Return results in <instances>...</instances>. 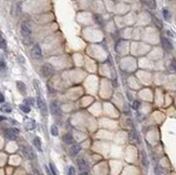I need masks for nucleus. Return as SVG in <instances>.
I'll use <instances>...</instances> for the list:
<instances>
[{
    "label": "nucleus",
    "mask_w": 176,
    "mask_h": 175,
    "mask_svg": "<svg viewBox=\"0 0 176 175\" xmlns=\"http://www.w3.org/2000/svg\"><path fill=\"white\" fill-rule=\"evenodd\" d=\"M41 72H42V75L43 77L45 78H49V77H51L54 74V68L50 65V64H44L43 66H42V69H41Z\"/></svg>",
    "instance_id": "1"
},
{
    "label": "nucleus",
    "mask_w": 176,
    "mask_h": 175,
    "mask_svg": "<svg viewBox=\"0 0 176 175\" xmlns=\"http://www.w3.org/2000/svg\"><path fill=\"white\" fill-rule=\"evenodd\" d=\"M77 164H78V168H79V170L81 171V172H88L89 164L84 158H82V157L78 158V159H77Z\"/></svg>",
    "instance_id": "2"
},
{
    "label": "nucleus",
    "mask_w": 176,
    "mask_h": 175,
    "mask_svg": "<svg viewBox=\"0 0 176 175\" xmlns=\"http://www.w3.org/2000/svg\"><path fill=\"white\" fill-rule=\"evenodd\" d=\"M21 151H22V153L24 155V157L27 158L28 160H34L36 158L34 151H32L30 148H28V147H25V146L21 147Z\"/></svg>",
    "instance_id": "3"
},
{
    "label": "nucleus",
    "mask_w": 176,
    "mask_h": 175,
    "mask_svg": "<svg viewBox=\"0 0 176 175\" xmlns=\"http://www.w3.org/2000/svg\"><path fill=\"white\" fill-rule=\"evenodd\" d=\"M31 55L36 59H40V58L42 57V51H41V48H40L39 45H35L32 47V49H31Z\"/></svg>",
    "instance_id": "4"
},
{
    "label": "nucleus",
    "mask_w": 176,
    "mask_h": 175,
    "mask_svg": "<svg viewBox=\"0 0 176 175\" xmlns=\"http://www.w3.org/2000/svg\"><path fill=\"white\" fill-rule=\"evenodd\" d=\"M18 129H5V136L8 137L9 139H16V135H18Z\"/></svg>",
    "instance_id": "5"
},
{
    "label": "nucleus",
    "mask_w": 176,
    "mask_h": 175,
    "mask_svg": "<svg viewBox=\"0 0 176 175\" xmlns=\"http://www.w3.org/2000/svg\"><path fill=\"white\" fill-rule=\"evenodd\" d=\"M21 32H22V35L25 38H29L31 35V29L30 27L28 26V24H26V23H23L22 26H21Z\"/></svg>",
    "instance_id": "6"
},
{
    "label": "nucleus",
    "mask_w": 176,
    "mask_h": 175,
    "mask_svg": "<svg viewBox=\"0 0 176 175\" xmlns=\"http://www.w3.org/2000/svg\"><path fill=\"white\" fill-rule=\"evenodd\" d=\"M50 110H51V114L52 115H61L62 114V110H61V108L60 106L57 105V103L55 102H52V103L50 104Z\"/></svg>",
    "instance_id": "7"
},
{
    "label": "nucleus",
    "mask_w": 176,
    "mask_h": 175,
    "mask_svg": "<svg viewBox=\"0 0 176 175\" xmlns=\"http://www.w3.org/2000/svg\"><path fill=\"white\" fill-rule=\"evenodd\" d=\"M161 43H162L163 48L167 50V51H172L173 50V45H172V42L167 38L165 37H162L161 38Z\"/></svg>",
    "instance_id": "8"
},
{
    "label": "nucleus",
    "mask_w": 176,
    "mask_h": 175,
    "mask_svg": "<svg viewBox=\"0 0 176 175\" xmlns=\"http://www.w3.org/2000/svg\"><path fill=\"white\" fill-rule=\"evenodd\" d=\"M37 105H38L39 109L42 112V115H47V105L40 97H37Z\"/></svg>",
    "instance_id": "9"
},
{
    "label": "nucleus",
    "mask_w": 176,
    "mask_h": 175,
    "mask_svg": "<svg viewBox=\"0 0 176 175\" xmlns=\"http://www.w3.org/2000/svg\"><path fill=\"white\" fill-rule=\"evenodd\" d=\"M80 150H81L80 145H78V144H74V145L70 147V150H69V151H70V156H72V157L77 156V155L80 153Z\"/></svg>",
    "instance_id": "10"
},
{
    "label": "nucleus",
    "mask_w": 176,
    "mask_h": 175,
    "mask_svg": "<svg viewBox=\"0 0 176 175\" xmlns=\"http://www.w3.org/2000/svg\"><path fill=\"white\" fill-rule=\"evenodd\" d=\"M16 86H18V89L20 90V92L22 94L26 93V85H25L24 82H22V81H16Z\"/></svg>",
    "instance_id": "11"
},
{
    "label": "nucleus",
    "mask_w": 176,
    "mask_h": 175,
    "mask_svg": "<svg viewBox=\"0 0 176 175\" xmlns=\"http://www.w3.org/2000/svg\"><path fill=\"white\" fill-rule=\"evenodd\" d=\"M63 142L65 144H68V145L74 144V137H72L70 134H65L63 136Z\"/></svg>",
    "instance_id": "12"
},
{
    "label": "nucleus",
    "mask_w": 176,
    "mask_h": 175,
    "mask_svg": "<svg viewBox=\"0 0 176 175\" xmlns=\"http://www.w3.org/2000/svg\"><path fill=\"white\" fill-rule=\"evenodd\" d=\"M151 18H152V22H154V25H156V26L158 27L159 29H162V28H163V24H162V22H161V21H160V20H159L158 18H156V16H154V15L151 16Z\"/></svg>",
    "instance_id": "13"
},
{
    "label": "nucleus",
    "mask_w": 176,
    "mask_h": 175,
    "mask_svg": "<svg viewBox=\"0 0 176 175\" xmlns=\"http://www.w3.org/2000/svg\"><path fill=\"white\" fill-rule=\"evenodd\" d=\"M32 143H34V145H35V147L39 151H42V148H41V141H40L39 137H35L34 139V141H32Z\"/></svg>",
    "instance_id": "14"
},
{
    "label": "nucleus",
    "mask_w": 176,
    "mask_h": 175,
    "mask_svg": "<svg viewBox=\"0 0 176 175\" xmlns=\"http://www.w3.org/2000/svg\"><path fill=\"white\" fill-rule=\"evenodd\" d=\"M130 141H132V142H136L138 143L139 142V137H138V135L135 131H132L131 133H130Z\"/></svg>",
    "instance_id": "15"
},
{
    "label": "nucleus",
    "mask_w": 176,
    "mask_h": 175,
    "mask_svg": "<svg viewBox=\"0 0 176 175\" xmlns=\"http://www.w3.org/2000/svg\"><path fill=\"white\" fill-rule=\"evenodd\" d=\"M143 3L146 5L147 8H149V9H151V10L156 9V7H157V2H156V1H144Z\"/></svg>",
    "instance_id": "16"
},
{
    "label": "nucleus",
    "mask_w": 176,
    "mask_h": 175,
    "mask_svg": "<svg viewBox=\"0 0 176 175\" xmlns=\"http://www.w3.org/2000/svg\"><path fill=\"white\" fill-rule=\"evenodd\" d=\"M162 14H163V18H164L165 21H170V20H171V12H170L167 8H164V9L162 10Z\"/></svg>",
    "instance_id": "17"
},
{
    "label": "nucleus",
    "mask_w": 176,
    "mask_h": 175,
    "mask_svg": "<svg viewBox=\"0 0 176 175\" xmlns=\"http://www.w3.org/2000/svg\"><path fill=\"white\" fill-rule=\"evenodd\" d=\"M0 110L5 112V114H10V112L12 111V108H11V106H10L9 104H5V105H2V106H1Z\"/></svg>",
    "instance_id": "18"
},
{
    "label": "nucleus",
    "mask_w": 176,
    "mask_h": 175,
    "mask_svg": "<svg viewBox=\"0 0 176 175\" xmlns=\"http://www.w3.org/2000/svg\"><path fill=\"white\" fill-rule=\"evenodd\" d=\"M141 163H143V166H148V159H147L145 153H141Z\"/></svg>",
    "instance_id": "19"
},
{
    "label": "nucleus",
    "mask_w": 176,
    "mask_h": 175,
    "mask_svg": "<svg viewBox=\"0 0 176 175\" xmlns=\"http://www.w3.org/2000/svg\"><path fill=\"white\" fill-rule=\"evenodd\" d=\"M49 166H50V171H51V173H52V175H58V173H57V170H56V168H55V166L53 164L52 162H50V164H49Z\"/></svg>",
    "instance_id": "20"
},
{
    "label": "nucleus",
    "mask_w": 176,
    "mask_h": 175,
    "mask_svg": "<svg viewBox=\"0 0 176 175\" xmlns=\"http://www.w3.org/2000/svg\"><path fill=\"white\" fill-rule=\"evenodd\" d=\"M94 18L96 20V22H97V24H98V25H102V26L104 25V21H103V18H102L101 15L95 14V15H94Z\"/></svg>",
    "instance_id": "21"
},
{
    "label": "nucleus",
    "mask_w": 176,
    "mask_h": 175,
    "mask_svg": "<svg viewBox=\"0 0 176 175\" xmlns=\"http://www.w3.org/2000/svg\"><path fill=\"white\" fill-rule=\"evenodd\" d=\"M51 134H52L53 136H57V135H58V129H57V126H55V124H53V126H51Z\"/></svg>",
    "instance_id": "22"
},
{
    "label": "nucleus",
    "mask_w": 176,
    "mask_h": 175,
    "mask_svg": "<svg viewBox=\"0 0 176 175\" xmlns=\"http://www.w3.org/2000/svg\"><path fill=\"white\" fill-rule=\"evenodd\" d=\"M20 109H22V111L26 112V114L30 111V107L27 106V105H20Z\"/></svg>",
    "instance_id": "23"
},
{
    "label": "nucleus",
    "mask_w": 176,
    "mask_h": 175,
    "mask_svg": "<svg viewBox=\"0 0 176 175\" xmlns=\"http://www.w3.org/2000/svg\"><path fill=\"white\" fill-rule=\"evenodd\" d=\"M0 48H2L3 50H5V48H7V42L3 38H0Z\"/></svg>",
    "instance_id": "24"
},
{
    "label": "nucleus",
    "mask_w": 176,
    "mask_h": 175,
    "mask_svg": "<svg viewBox=\"0 0 176 175\" xmlns=\"http://www.w3.org/2000/svg\"><path fill=\"white\" fill-rule=\"evenodd\" d=\"M68 175H76V170L74 166H69L68 168V172H67Z\"/></svg>",
    "instance_id": "25"
},
{
    "label": "nucleus",
    "mask_w": 176,
    "mask_h": 175,
    "mask_svg": "<svg viewBox=\"0 0 176 175\" xmlns=\"http://www.w3.org/2000/svg\"><path fill=\"white\" fill-rule=\"evenodd\" d=\"M138 107H139V103H138V101H135V102H133L132 104V108L133 109H138Z\"/></svg>",
    "instance_id": "26"
},
{
    "label": "nucleus",
    "mask_w": 176,
    "mask_h": 175,
    "mask_svg": "<svg viewBox=\"0 0 176 175\" xmlns=\"http://www.w3.org/2000/svg\"><path fill=\"white\" fill-rule=\"evenodd\" d=\"M25 103L27 104V106H28V104H29V105H32V104H34V99H31V97L26 99H25Z\"/></svg>",
    "instance_id": "27"
},
{
    "label": "nucleus",
    "mask_w": 176,
    "mask_h": 175,
    "mask_svg": "<svg viewBox=\"0 0 176 175\" xmlns=\"http://www.w3.org/2000/svg\"><path fill=\"white\" fill-rule=\"evenodd\" d=\"M171 66H172V68H173V69L176 72V59H175V58H173V59H172Z\"/></svg>",
    "instance_id": "28"
},
{
    "label": "nucleus",
    "mask_w": 176,
    "mask_h": 175,
    "mask_svg": "<svg viewBox=\"0 0 176 175\" xmlns=\"http://www.w3.org/2000/svg\"><path fill=\"white\" fill-rule=\"evenodd\" d=\"M167 35L169 37H172V38H174V37H175V34H174V32H172V30H167Z\"/></svg>",
    "instance_id": "29"
},
{
    "label": "nucleus",
    "mask_w": 176,
    "mask_h": 175,
    "mask_svg": "<svg viewBox=\"0 0 176 175\" xmlns=\"http://www.w3.org/2000/svg\"><path fill=\"white\" fill-rule=\"evenodd\" d=\"M5 68V63L3 61H0V70H2Z\"/></svg>",
    "instance_id": "30"
},
{
    "label": "nucleus",
    "mask_w": 176,
    "mask_h": 175,
    "mask_svg": "<svg viewBox=\"0 0 176 175\" xmlns=\"http://www.w3.org/2000/svg\"><path fill=\"white\" fill-rule=\"evenodd\" d=\"M34 85H35L36 90L38 91V93H39L40 90H39V86H38V81H37V80H34Z\"/></svg>",
    "instance_id": "31"
},
{
    "label": "nucleus",
    "mask_w": 176,
    "mask_h": 175,
    "mask_svg": "<svg viewBox=\"0 0 176 175\" xmlns=\"http://www.w3.org/2000/svg\"><path fill=\"white\" fill-rule=\"evenodd\" d=\"M44 170H45V172H47V174L48 175H52V173H51V171H50V169H49L47 166H44Z\"/></svg>",
    "instance_id": "32"
},
{
    "label": "nucleus",
    "mask_w": 176,
    "mask_h": 175,
    "mask_svg": "<svg viewBox=\"0 0 176 175\" xmlns=\"http://www.w3.org/2000/svg\"><path fill=\"white\" fill-rule=\"evenodd\" d=\"M5 102V96L0 93V103H3Z\"/></svg>",
    "instance_id": "33"
},
{
    "label": "nucleus",
    "mask_w": 176,
    "mask_h": 175,
    "mask_svg": "<svg viewBox=\"0 0 176 175\" xmlns=\"http://www.w3.org/2000/svg\"><path fill=\"white\" fill-rule=\"evenodd\" d=\"M5 117H2V116H0V121H2V120H5Z\"/></svg>",
    "instance_id": "34"
},
{
    "label": "nucleus",
    "mask_w": 176,
    "mask_h": 175,
    "mask_svg": "<svg viewBox=\"0 0 176 175\" xmlns=\"http://www.w3.org/2000/svg\"><path fill=\"white\" fill-rule=\"evenodd\" d=\"M0 38H1V34H0Z\"/></svg>",
    "instance_id": "35"
},
{
    "label": "nucleus",
    "mask_w": 176,
    "mask_h": 175,
    "mask_svg": "<svg viewBox=\"0 0 176 175\" xmlns=\"http://www.w3.org/2000/svg\"><path fill=\"white\" fill-rule=\"evenodd\" d=\"M157 175H161V174H157Z\"/></svg>",
    "instance_id": "36"
}]
</instances>
